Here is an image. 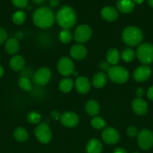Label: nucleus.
I'll use <instances>...</instances> for the list:
<instances>
[{
    "label": "nucleus",
    "instance_id": "f257e3e1",
    "mask_svg": "<svg viewBox=\"0 0 153 153\" xmlns=\"http://www.w3.org/2000/svg\"><path fill=\"white\" fill-rule=\"evenodd\" d=\"M32 19L35 25L43 29L50 28L55 22L56 16L50 8L40 7L36 9L32 15Z\"/></svg>",
    "mask_w": 153,
    "mask_h": 153
},
{
    "label": "nucleus",
    "instance_id": "f03ea898",
    "mask_svg": "<svg viewBox=\"0 0 153 153\" xmlns=\"http://www.w3.org/2000/svg\"><path fill=\"white\" fill-rule=\"evenodd\" d=\"M56 20L63 29H70L76 22V13L70 6H63L57 12Z\"/></svg>",
    "mask_w": 153,
    "mask_h": 153
},
{
    "label": "nucleus",
    "instance_id": "7ed1b4c3",
    "mask_svg": "<svg viewBox=\"0 0 153 153\" xmlns=\"http://www.w3.org/2000/svg\"><path fill=\"white\" fill-rule=\"evenodd\" d=\"M122 38L126 45L129 46H135L142 42L143 39V34L140 28L131 25L123 30Z\"/></svg>",
    "mask_w": 153,
    "mask_h": 153
},
{
    "label": "nucleus",
    "instance_id": "20e7f679",
    "mask_svg": "<svg viewBox=\"0 0 153 153\" xmlns=\"http://www.w3.org/2000/svg\"><path fill=\"white\" fill-rule=\"evenodd\" d=\"M107 76L116 84H124L129 79V73L121 66H112L107 71Z\"/></svg>",
    "mask_w": 153,
    "mask_h": 153
},
{
    "label": "nucleus",
    "instance_id": "39448f33",
    "mask_svg": "<svg viewBox=\"0 0 153 153\" xmlns=\"http://www.w3.org/2000/svg\"><path fill=\"white\" fill-rule=\"evenodd\" d=\"M136 57L141 64L148 65L153 62V44L144 43L136 49Z\"/></svg>",
    "mask_w": 153,
    "mask_h": 153
},
{
    "label": "nucleus",
    "instance_id": "423d86ee",
    "mask_svg": "<svg viewBox=\"0 0 153 153\" xmlns=\"http://www.w3.org/2000/svg\"><path fill=\"white\" fill-rule=\"evenodd\" d=\"M34 135L40 143L46 144L51 141L52 137V131L46 123H39L34 129Z\"/></svg>",
    "mask_w": 153,
    "mask_h": 153
},
{
    "label": "nucleus",
    "instance_id": "0eeeda50",
    "mask_svg": "<svg viewBox=\"0 0 153 153\" xmlns=\"http://www.w3.org/2000/svg\"><path fill=\"white\" fill-rule=\"evenodd\" d=\"M137 143L143 150H148L153 146V132L149 129L144 128L137 134Z\"/></svg>",
    "mask_w": 153,
    "mask_h": 153
},
{
    "label": "nucleus",
    "instance_id": "6e6552de",
    "mask_svg": "<svg viewBox=\"0 0 153 153\" xmlns=\"http://www.w3.org/2000/svg\"><path fill=\"white\" fill-rule=\"evenodd\" d=\"M93 34L91 27L86 24H82L76 28L74 34V37L78 43H86L88 41Z\"/></svg>",
    "mask_w": 153,
    "mask_h": 153
},
{
    "label": "nucleus",
    "instance_id": "1a4fd4ad",
    "mask_svg": "<svg viewBox=\"0 0 153 153\" xmlns=\"http://www.w3.org/2000/svg\"><path fill=\"white\" fill-rule=\"evenodd\" d=\"M57 70L63 76H70L75 72V67L73 61L68 57H62L57 63Z\"/></svg>",
    "mask_w": 153,
    "mask_h": 153
},
{
    "label": "nucleus",
    "instance_id": "9d476101",
    "mask_svg": "<svg viewBox=\"0 0 153 153\" xmlns=\"http://www.w3.org/2000/svg\"><path fill=\"white\" fill-rule=\"evenodd\" d=\"M52 76L51 70L48 67H41L38 69L32 76V81L38 86H44L50 82Z\"/></svg>",
    "mask_w": 153,
    "mask_h": 153
},
{
    "label": "nucleus",
    "instance_id": "9b49d317",
    "mask_svg": "<svg viewBox=\"0 0 153 153\" xmlns=\"http://www.w3.org/2000/svg\"><path fill=\"white\" fill-rule=\"evenodd\" d=\"M79 117L76 113L72 111L64 112L61 115L60 122L67 128H74L79 123Z\"/></svg>",
    "mask_w": 153,
    "mask_h": 153
},
{
    "label": "nucleus",
    "instance_id": "f8f14e48",
    "mask_svg": "<svg viewBox=\"0 0 153 153\" xmlns=\"http://www.w3.org/2000/svg\"><path fill=\"white\" fill-rule=\"evenodd\" d=\"M152 74V70L148 65H142L135 69L133 77L136 82H143L149 79Z\"/></svg>",
    "mask_w": 153,
    "mask_h": 153
},
{
    "label": "nucleus",
    "instance_id": "ddd939ff",
    "mask_svg": "<svg viewBox=\"0 0 153 153\" xmlns=\"http://www.w3.org/2000/svg\"><path fill=\"white\" fill-rule=\"evenodd\" d=\"M120 134L116 128L107 127L102 132V139L107 144H116L119 140Z\"/></svg>",
    "mask_w": 153,
    "mask_h": 153
},
{
    "label": "nucleus",
    "instance_id": "4468645a",
    "mask_svg": "<svg viewBox=\"0 0 153 153\" xmlns=\"http://www.w3.org/2000/svg\"><path fill=\"white\" fill-rule=\"evenodd\" d=\"M70 55L76 61H81L86 57L87 49L84 45L77 43L72 46V47L70 48Z\"/></svg>",
    "mask_w": 153,
    "mask_h": 153
},
{
    "label": "nucleus",
    "instance_id": "2eb2a0df",
    "mask_svg": "<svg viewBox=\"0 0 153 153\" xmlns=\"http://www.w3.org/2000/svg\"><path fill=\"white\" fill-rule=\"evenodd\" d=\"M131 108L133 111L136 114L142 116L148 111V104L142 98H136L131 103Z\"/></svg>",
    "mask_w": 153,
    "mask_h": 153
},
{
    "label": "nucleus",
    "instance_id": "dca6fc26",
    "mask_svg": "<svg viewBox=\"0 0 153 153\" xmlns=\"http://www.w3.org/2000/svg\"><path fill=\"white\" fill-rule=\"evenodd\" d=\"M75 88L79 94H86L91 89V85L86 76H80L76 78L74 83Z\"/></svg>",
    "mask_w": 153,
    "mask_h": 153
},
{
    "label": "nucleus",
    "instance_id": "f3484780",
    "mask_svg": "<svg viewBox=\"0 0 153 153\" xmlns=\"http://www.w3.org/2000/svg\"><path fill=\"white\" fill-rule=\"evenodd\" d=\"M100 16L104 20L107 22H113L118 17V10L112 7L106 6L104 7L100 11Z\"/></svg>",
    "mask_w": 153,
    "mask_h": 153
},
{
    "label": "nucleus",
    "instance_id": "a211bd4d",
    "mask_svg": "<svg viewBox=\"0 0 153 153\" xmlns=\"http://www.w3.org/2000/svg\"><path fill=\"white\" fill-rule=\"evenodd\" d=\"M117 9L121 13H130L135 7V3L133 0H118L116 4Z\"/></svg>",
    "mask_w": 153,
    "mask_h": 153
},
{
    "label": "nucleus",
    "instance_id": "6ab92c4d",
    "mask_svg": "<svg viewBox=\"0 0 153 153\" xmlns=\"http://www.w3.org/2000/svg\"><path fill=\"white\" fill-rule=\"evenodd\" d=\"M4 49L8 55H16L20 49V43L16 37L8 39L4 45Z\"/></svg>",
    "mask_w": 153,
    "mask_h": 153
},
{
    "label": "nucleus",
    "instance_id": "aec40b11",
    "mask_svg": "<svg viewBox=\"0 0 153 153\" xmlns=\"http://www.w3.org/2000/svg\"><path fill=\"white\" fill-rule=\"evenodd\" d=\"M107 83V76L104 72H98L92 78V85L95 88H102Z\"/></svg>",
    "mask_w": 153,
    "mask_h": 153
},
{
    "label": "nucleus",
    "instance_id": "412c9836",
    "mask_svg": "<svg viewBox=\"0 0 153 153\" xmlns=\"http://www.w3.org/2000/svg\"><path fill=\"white\" fill-rule=\"evenodd\" d=\"M10 67L14 71H21L23 70L25 66V60L23 57L20 55H15L13 58L10 59Z\"/></svg>",
    "mask_w": 153,
    "mask_h": 153
},
{
    "label": "nucleus",
    "instance_id": "4be33fe9",
    "mask_svg": "<svg viewBox=\"0 0 153 153\" xmlns=\"http://www.w3.org/2000/svg\"><path fill=\"white\" fill-rule=\"evenodd\" d=\"M120 53L118 52V49L116 48H111L108 50L106 55V62L110 64V65L115 66L120 61Z\"/></svg>",
    "mask_w": 153,
    "mask_h": 153
},
{
    "label": "nucleus",
    "instance_id": "5701e85b",
    "mask_svg": "<svg viewBox=\"0 0 153 153\" xmlns=\"http://www.w3.org/2000/svg\"><path fill=\"white\" fill-rule=\"evenodd\" d=\"M102 149H103L102 143L98 139L92 138L87 143V153H101Z\"/></svg>",
    "mask_w": 153,
    "mask_h": 153
},
{
    "label": "nucleus",
    "instance_id": "b1692460",
    "mask_svg": "<svg viewBox=\"0 0 153 153\" xmlns=\"http://www.w3.org/2000/svg\"><path fill=\"white\" fill-rule=\"evenodd\" d=\"M85 109L88 115L96 116L100 111V105L97 101L94 100H90L86 103Z\"/></svg>",
    "mask_w": 153,
    "mask_h": 153
},
{
    "label": "nucleus",
    "instance_id": "393cba45",
    "mask_svg": "<svg viewBox=\"0 0 153 153\" xmlns=\"http://www.w3.org/2000/svg\"><path fill=\"white\" fill-rule=\"evenodd\" d=\"M14 137L17 141L25 142L28 140L29 135L26 128L19 127V128H16L14 131Z\"/></svg>",
    "mask_w": 153,
    "mask_h": 153
},
{
    "label": "nucleus",
    "instance_id": "a878e982",
    "mask_svg": "<svg viewBox=\"0 0 153 153\" xmlns=\"http://www.w3.org/2000/svg\"><path fill=\"white\" fill-rule=\"evenodd\" d=\"M74 83L73 82L72 79L70 78H64L59 83V90L62 93L67 94V93L70 92L73 89V87Z\"/></svg>",
    "mask_w": 153,
    "mask_h": 153
},
{
    "label": "nucleus",
    "instance_id": "bb28decb",
    "mask_svg": "<svg viewBox=\"0 0 153 153\" xmlns=\"http://www.w3.org/2000/svg\"><path fill=\"white\" fill-rule=\"evenodd\" d=\"M18 85L24 91L30 92L32 91L33 86L31 80L28 78L20 77L18 79Z\"/></svg>",
    "mask_w": 153,
    "mask_h": 153
},
{
    "label": "nucleus",
    "instance_id": "cd10ccee",
    "mask_svg": "<svg viewBox=\"0 0 153 153\" xmlns=\"http://www.w3.org/2000/svg\"><path fill=\"white\" fill-rule=\"evenodd\" d=\"M26 19V13L23 10H17L12 16V21L16 25H22Z\"/></svg>",
    "mask_w": 153,
    "mask_h": 153
},
{
    "label": "nucleus",
    "instance_id": "c85d7f7f",
    "mask_svg": "<svg viewBox=\"0 0 153 153\" xmlns=\"http://www.w3.org/2000/svg\"><path fill=\"white\" fill-rule=\"evenodd\" d=\"M136 54H135L134 51L130 48H128V49H124L121 54V58L124 62H131L134 61L135 58Z\"/></svg>",
    "mask_w": 153,
    "mask_h": 153
},
{
    "label": "nucleus",
    "instance_id": "c756f323",
    "mask_svg": "<svg viewBox=\"0 0 153 153\" xmlns=\"http://www.w3.org/2000/svg\"><path fill=\"white\" fill-rule=\"evenodd\" d=\"M91 125L97 130L103 129L106 126V121L101 117H95L91 120Z\"/></svg>",
    "mask_w": 153,
    "mask_h": 153
},
{
    "label": "nucleus",
    "instance_id": "7c9ffc66",
    "mask_svg": "<svg viewBox=\"0 0 153 153\" xmlns=\"http://www.w3.org/2000/svg\"><path fill=\"white\" fill-rule=\"evenodd\" d=\"M72 33L69 29H63L59 33V40L63 43H69L72 40Z\"/></svg>",
    "mask_w": 153,
    "mask_h": 153
},
{
    "label": "nucleus",
    "instance_id": "2f4dec72",
    "mask_svg": "<svg viewBox=\"0 0 153 153\" xmlns=\"http://www.w3.org/2000/svg\"><path fill=\"white\" fill-rule=\"evenodd\" d=\"M27 120L32 124H39L41 120V115L37 111H31L27 114Z\"/></svg>",
    "mask_w": 153,
    "mask_h": 153
},
{
    "label": "nucleus",
    "instance_id": "473e14b6",
    "mask_svg": "<svg viewBox=\"0 0 153 153\" xmlns=\"http://www.w3.org/2000/svg\"><path fill=\"white\" fill-rule=\"evenodd\" d=\"M11 1L14 5L19 8H24L27 7L28 3V0H11Z\"/></svg>",
    "mask_w": 153,
    "mask_h": 153
},
{
    "label": "nucleus",
    "instance_id": "72a5a7b5",
    "mask_svg": "<svg viewBox=\"0 0 153 153\" xmlns=\"http://www.w3.org/2000/svg\"><path fill=\"white\" fill-rule=\"evenodd\" d=\"M8 40V33L5 29L0 27V45L5 43Z\"/></svg>",
    "mask_w": 153,
    "mask_h": 153
},
{
    "label": "nucleus",
    "instance_id": "f704fd0d",
    "mask_svg": "<svg viewBox=\"0 0 153 153\" xmlns=\"http://www.w3.org/2000/svg\"><path fill=\"white\" fill-rule=\"evenodd\" d=\"M138 129L135 126H130L127 129V134L130 137H134L137 136Z\"/></svg>",
    "mask_w": 153,
    "mask_h": 153
},
{
    "label": "nucleus",
    "instance_id": "c9c22d12",
    "mask_svg": "<svg viewBox=\"0 0 153 153\" xmlns=\"http://www.w3.org/2000/svg\"><path fill=\"white\" fill-rule=\"evenodd\" d=\"M110 64H108L107 62H105V61H103V62H101L100 64V70H103V71H108V70L110 69Z\"/></svg>",
    "mask_w": 153,
    "mask_h": 153
},
{
    "label": "nucleus",
    "instance_id": "e433bc0d",
    "mask_svg": "<svg viewBox=\"0 0 153 153\" xmlns=\"http://www.w3.org/2000/svg\"><path fill=\"white\" fill-rule=\"evenodd\" d=\"M50 114L51 117H52L55 120H60V118H61V115H60L59 112L57 111H51Z\"/></svg>",
    "mask_w": 153,
    "mask_h": 153
},
{
    "label": "nucleus",
    "instance_id": "4c0bfd02",
    "mask_svg": "<svg viewBox=\"0 0 153 153\" xmlns=\"http://www.w3.org/2000/svg\"><path fill=\"white\" fill-rule=\"evenodd\" d=\"M144 94H145V91L142 88H137V90L136 91V96L137 97V98H142Z\"/></svg>",
    "mask_w": 153,
    "mask_h": 153
},
{
    "label": "nucleus",
    "instance_id": "58836bf2",
    "mask_svg": "<svg viewBox=\"0 0 153 153\" xmlns=\"http://www.w3.org/2000/svg\"><path fill=\"white\" fill-rule=\"evenodd\" d=\"M147 97L150 100L153 101V86L150 87L147 91Z\"/></svg>",
    "mask_w": 153,
    "mask_h": 153
},
{
    "label": "nucleus",
    "instance_id": "ea45409f",
    "mask_svg": "<svg viewBox=\"0 0 153 153\" xmlns=\"http://www.w3.org/2000/svg\"><path fill=\"white\" fill-rule=\"evenodd\" d=\"M50 5L52 7H56L59 4L60 0H50Z\"/></svg>",
    "mask_w": 153,
    "mask_h": 153
},
{
    "label": "nucleus",
    "instance_id": "a19ab883",
    "mask_svg": "<svg viewBox=\"0 0 153 153\" xmlns=\"http://www.w3.org/2000/svg\"><path fill=\"white\" fill-rule=\"evenodd\" d=\"M113 153H128V152L127 151H126L124 149H123V148L118 147V148H116V149L114 150Z\"/></svg>",
    "mask_w": 153,
    "mask_h": 153
},
{
    "label": "nucleus",
    "instance_id": "79ce46f5",
    "mask_svg": "<svg viewBox=\"0 0 153 153\" xmlns=\"http://www.w3.org/2000/svg\"><path fill=\"white\" fill-rule=\"evenodd\" d=\"M45 1H46V0H32L33 2L35 4H38V5L43 4V3L45 2Z\"/></svg>",
    "mask_w": 153,
    "mask_h": 153
},
{
    "label": "nucleus",
    "instance_id": "37998d69",
    "mask_svg": "<svg viewBox=\"0 0 153 153\" xmlns=\"http://www.w3.org/2000/svg\"><path fill=\"white\" fill-rule=\"evenodd\" d=\"M4 68L2 67V65H0V78L2 77L3 75H4Z\"/></svg>",
    "mask_w": 153,
    "mask_h": 153
},
{
    "label": "nucleus",
    "instance_id": "c03bdc74",
    "mask_svg": "<svg viewBox=\"0 0 153 153\" xmlns=\"http://www.w3.org/2000/svg\"><path fill=\"white\" fill-rule=\"evenodd\" d=\"M133 1L135 3V4H142V3L144 1V0H133Z\"/></svg>",
    "mask_w": 153,
    "mask_h": 153
},
{
    "label": "nucleus",
    "instance_id": "a18cd8bd",
    "mask_svg": "<svg viewBox=\"0 0 153 153\" xmlns=\"http://www.w3.org/2000/svg\"><path fill=\"white\" fill-rule=\"evenodd\" d=\"M148 4L150 7H153V0H148Z\"/></svg>",
    "mask_w": 153,
    "mask_h": 153
},
{
    "label": "nucleus",
    "instance_id": "49530a36",
    "mask_svg": "<svg viewBox=\"0 0 153 153\" xmlns=\"http://www.w3.org/2000/svg\"><path fill=\"white\" fill-rule=\"evenodd\" d=\"M0 60H1V56H0Z\"/></svg>",
    "mask_w": 153,
    "mask_h": 153
},
{
    "label": "nucleus",
    "instance_id": "de8ad7c7",
    "mask_svg": "<svg viewBox=\"0 0 153 153\" xmlns=\"http://www.w3.org/2000/svg\"><path fill=\"white\" fill-rule=\"evenodd\" d=\"M134 153H139V152H134Z\"/></svg>",
    "mask_w": 153,
    "mask_h": 153
}]
</instances>
